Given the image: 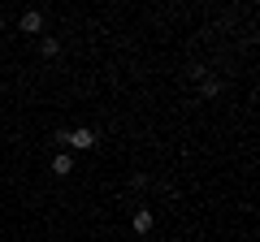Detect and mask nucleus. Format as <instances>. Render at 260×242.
<instances>
[{"label":"nucleus","instance_id":"f257e3e1","mask_svg":"<svg viewBox=\"0 0 260 242\" xmlns=\"http://www.w3.org/2000/svg\"><path fill=\"white\" fill-rule=\"evenodd\" d=\"M65 143H70V147H78V151H91L100 139H95V130H87V126H83V130H70V134H65Z\"/></svg>","mask_w":260,"mask_h":242},{"label":"nucleus","instance_id":"f03ea898","mask_svg":"<svg viewBox=\"0 0 260 242\" xmlns=\"http://www.w3.org/2000/svg\"><path fill=\"white\" fill-rule=\"evenodd\" d=\"M18 26L26 30V35H39V30H44V18H39V13L30 9V13H22V22H18Z\"/></svg>","mask_w":260,"mask_h":242},{"label":"nucleus","instance_id":"7ed1b4c3","mask_svg":"<svg viewBox=\"0 0 260 242\" xmlns=\"http://www.w3.org/2000/svg\"><path fill=\"white\" fill-rule=\"evenodd\" d=\"M130 225H135V233H148L152 229V212H148V208H139V212L130 216Z\"/></svg>","mask_w":260,"mask_h":242},{"label":"nucleus","instance_id":"20e7f679","mask_svg":"<svg viewBox=\"0 0 260 242\" xmlns=\"http://www.w3.org/2000/svg\"><path fill=\"white\" fill-rule=\"evenodd\" d=\"M52 173H74V160H70V156H65V151H56V156H52Z\"/></svg>","mask_w":260,"mask_h":242},{"label":"nucleus","instance_id":"39448f33","mask_svg":"<svg viewBox=\"0 0 260 242\" xmlns=\"http://www.w3.org/2000/svg\"><path fill=\"white\" fill-rule=\"evenodd\" d=\"M39 52H44V56H56V52H61V44H56V39H52V35H48V39H44V44H39Z\"/></svg>","mask_w":260,"mask_h":242},{"label":"nucleus","instance_id":"423d86ee","mask_svg":"<svg viewBox=\"0 0 260 242\" xmlns=\"http://www.w3.org/2000/svg\"><path fill=\"white\" fill-rule=\"evenodd\" d=\"M221 91V83H217V78H204V83H200V95H217Z\"/></svg>","mask_w":260,"mask_h":242}]
</instances>
